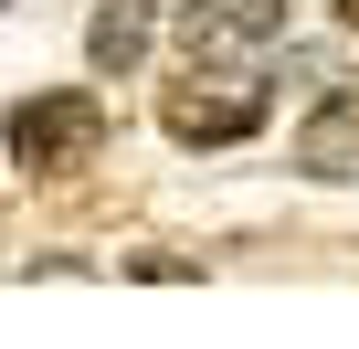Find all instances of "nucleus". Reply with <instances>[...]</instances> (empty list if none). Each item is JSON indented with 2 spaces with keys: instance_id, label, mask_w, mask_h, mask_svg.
<instances>
[{
  "instance_id": "f257e3e1",
  "label": "nucleus",
  "mask_w": 359,
  "mask_h": 349,
  "mask_svg": "<svg viewBox=\"0 0 359 349\" xmlns=\"http://www.w3.org/2000/svg\"><path fill=\"white\" fill-rule=\"evenodd\" d=\"M264 64H180L169 85H158V127L180 138V148H243L254 127H264Z\"/></svg>"
},
{
  "instance_id": "f03ea898",
  "label": "nucleus",
  "mask_w": 359,
  "mask_h": 349,
  "mask_svg": "<svg viewBox=\"0 0 359 349\" xmlns=\"http://www.w3.org/2000/svg\"><path fill=\"white\" fill-rule=\"evenodd\" d=\"M0 148H11L32 180H74V169H95V148H106V96L95 85L22 96L11 117H0Z\"/></svg>"
},
{
  "instance_id": "7ed1b4c3",
  "label": "nucleus",
  "mask_w": 359,
  "mask_h": 349,
  "mask_svg": "<svg viewBox=\"0 0 359 349\" xmlns=\"http://www.w3.org/2000/svg\"><path fill=\"white\" fill-rule=\"evenodd\" d=\"M285 43V0H191L180 11V64H264Z\"/></svg>"
},
{
  "instance_id": "20e7f679",
  "label": "nucleus",
  "mask_w": 359,
  "mask_h": 349,
  "mask_svg": "<svg viewBox=\"0 0 359 349\" xmlns=\"http://www.w3.org/2000/svg\"><path fill=\"white\" fill-rule=\"evenodd\" d=\"M296 169H306V180H359V85H338V96L306 106V127H296Z\"/></svg>"
},
{
  "instance_id": "39448f33",
  "label": "nucleus",
  "mask_w": 359,
  "mask_h": 349,
  "mask_svg": "<svg viewBox=\"0 0 359 349\" xmlns=\"http://www.w3.org/2000/svg\"><path fill=\"white\" fill-rule=\"evenodd\" d=\"M169 11V0H106L95 11V32H85V64L95 74H137L148 64V22Z\"/></svg>"
},
{
  "instance_id": "423d86ee",
  "label": "nucleus",
  "mask_w": 359,
  "mask_h": 349,
  "mask_svg": "<svg viewBox=\"0 0 359 349\" xmlns=\"http://www.w3.org/2000/svg\"><path fill=\"white\" fill-rule=\"evenodd\" d=\"M327 11H338V22H348V32H359V0H327Z\"/></svg>"
}]
</instances>
